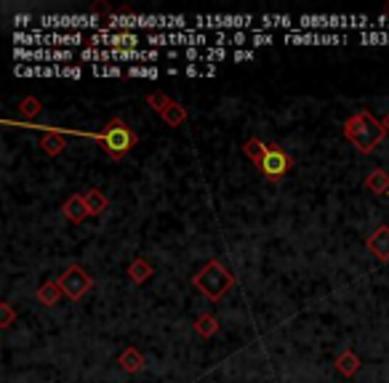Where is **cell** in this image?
Returning <instances> with one entry per match:
<instances>
[{"label": "cell", "mask_w": 389, "mask_h": 383, "mask_svg": "<svg viewBox=\"0 0 389 383\" xmlns=\"http://www.w3.org/2000/svg\"><path fill=\"white\" fill-rule=\"evenodd\" d=\"M384 136H387L384 122L376 120L368 110L355 112V115H349L347 120H344V139L358 152H363V154H370L384 142Z\"/></svg>", "instance_id": "1"}, {"label": "cell", "mask_w": 389, "mask_h": 383, "mask_svg": "<svg viewBox=\"0 0 389 383\" xmlns=\"http://www.w3.org/2000/svg\"><path fill=\"white\" fill-rule=\"evenodd\" d=\"M192 285L203 293L208 301H222L227 293L235 288V277L227 272L222 261H208L200 272L192 277Z\"/></svg>", "instance_id": "2"}, {"label": "cell", "mask_w": 389, "mask_h": 383, "mask_svg": "<svg viewBox=\"0 0 389 383\" xmlns=\"http://www.w3.org/2000/svg\"><path fill=\"white\" fill-rule=\"evenodd\" d=\"M256 165L264 179H269V182H280V179H286L288 171L294 168V157H291L283 147L266 144L264 154H261V160H259Z\"/></svg>", "instance_id": "3"}, {"label": "cell", "mask_w": 389, "mask_h": 383, "mask_svg": "<svg viewBox=\"0 0 389 383\" xmlns=\"http://www.w3.org/2000/svg\"><path fill=\"white\" fill-rule=\"evenodd\" d=\"M56 285L62 288L64 298H70V301H81L85 293L93 288V277L83 266H78V263H72V266H67L64 269V274L56 280Z\"/></svg>", "instance_id": "4"}, {"label": "cell", "mask_w": 389, "mask_h": 383, "mask_svg": "<svg viewBox=\"0 0 389 383\" xmlns=\"http://www.w3.org/2000/svg\"><path fill=\"white\" fill-rule=\"evenodd\" d=\"M16 43H24V46H78V43H83L85 38L83 35H67V32H53V35H43V38H38V35H16L14 38Z\"/></svg>", "instance_id": "5"}, {"label": "cell", "mask_w": 389, "mask_h": 383, "mask_svg": "<svg viewBox=\"0 0 389 383\" xmlns=\"http://www.w3.org/2000/svg\"><path fill=\"white\" fill-rule=\"evenodd\" d=\"M62 213H64V219L70 224H83L91 213H88V205H85V197L83 194H70L67 200H64V205H62Z\"/></svg>", "instance_id": "6"}, {"label": "cell", "mask_w": 389, "mask_h": 383, "mask_svg": "<svg viewBox=\"0 0 389 383\" xmlns=\"http://www.w3.org/2000/svg\"><path fill=\"white\" fill-rule=\"evenodd\" d=\"M75 53L72 51H59V48H51V51H21L16 48L14 51V59H30V61H70Z\"/></svg>", "instance_id": "7"}, {"label": "cell", "mask_w": 389, "mask_h": 383, "mask_svg": "<svg viewBox=\"0 0 389 383\" xmlns=\"http://www.w3.org/2000/svg\"><path fill=\"white\" fill-rule=\"evenodd\" d=\"M368 251L379 258L381 263H389V226L381 224L373 229V234L368 237Z\"/></svg>", "instance_id": "8"}, {"label": "cell", "mask_w": 389, "mask_h": 383, "mask_svg": "<svg viewBox=\"0 0 389 383\" xmlns=\"http://www.w3.org/2000/svg\"><path fill=\"white\" fill-rule=\"evenodd\" d=\"M43 27L48 30H64V27H96V21L88 19V16H46Z\"/></svg>", "instance_id": "9"}, {"label": "cell", "mask_w": 389, "mask_h": 383, "mask_svg": "<svg viewBox=\"0 0 389 383\" xmlns=\"http://www.w3.org/2000/svg\"><path fill=\"white\" fill-rule=\"evenodd\" d=\"M152 274H155L152 263L147 261V258H142V256H136V258L128 263V277H131L133 285H144Z\"/></svg>", "instance_id": "10"}, {"label": "cell", "mask_w": 389, "mask_h": 383, "mask_svg": "<svg viewBox=\"0 0 389 383\" xmlns=\"http://www.w3.org/2000/svg\"><path fill=\"white\" fill-rule=\"evenodd\" d=\"M83 197H85V205H88V213H91L93 219H96V216H104V213H107V208H110V200H107V194H104L102 189H96V187H93V189L85 192Z\"/></svg>", "instance_id": "11"}, {"label": "cell", "mask_w": 389, "mask_h": 383, "mask_svg": "<svg viewBox=\"0 0 389 383\" xmlns=\"http://www.w3.org/2000/svg\"><path fill=\"white\" fill-rule=\"evenodd\" d=\"M118 364L123 367L125 373H142V370H144V354L139 352V349L128 346V349L118 357Z\"/></svg>", "instance_id": "12"}, {"label": "cell", "mask_w": 389, "mask_h": 383, "mask_svg": "<svg viewBox=\"0 0 389 383\" xmlns=\"http://www.w3.org/2000/svg\"><path fill=\"white\" fill-rule=\"evenodd\" d=\"M62 295H64L62 288H59L56 283H43L41 288L35 290V298H38V303H41V306H46V309H51V306H56Z\"/></svg>", "instance_id": "13"}, {"label": "cell", "mask_w": 389, "mask_h": 383, "mask_svg": "<svg viewBox=\"0 0 389 383\" xmlns=\"http://www.w3.org/2000/svg\"><path fill=\"white\" fill-rule=\"evenodd\" d=\"M365 189L373 194H389V173L384 168H373L365 176Z\"/></svg>", "instance_id": "14"}, {"label": "cell", "mask_w": 389, "mask_h": 383, "mask_svg": "<svg viewBox=\"0 0 389 383\" xmlns=\"http://www.w3.org/2000/svg\"><path fill=\"white\" fill-rule=\"evenodd\" d=\"M360 364L363 362H360V357L352 352V349H347V352H341L336 357V370L344 375V378H352V375L360 370Z\"/></svg>", "instance_id": "15"}, {"label": "cell", "mask_w": 389, "mask_h": 383, "mask_svg": "<svg viewBox=\"0 0 389 383\" xmlns=\"http://www.w3.org/2000/svg\"><path fill=\"white\" fill-rule=\"evenodd\" d=\"M41 149L46 157H56V154H62L64 149H67V142H64L62 133H43V142H41Z\"/></svg>", "instance_id": "16"}, {"label": "cell", "mask_w": 389, "mask_h": 383, "mask_svg": "<svg viewBox=\"0 0 389 383\" xmlns=\"http://www.w3.org/2000/svg\"><path fill=\"white\" fill-rule=\"evenodd\" d=\"M194 333L200 335V338H214L219 333V317L211 312L200 314L197 320H194Z\"/></svg>", "instance_id": "17"}, {"label": "cell", "mask_w": 389, "mask_h": 383, "mask_svg": "<svg viewBox=\"0 0 389 383\" xmlns=\"http://www.w3.org/2000/svg\"><path fill=\"white\" fill-rule=\"evenodd\" d=\"M163 122L165 125H171V128H179V125H185L187 122V107H182L179 101H171L168 107L163 110Z\"/></svg>", "instance_id": "18"}, {"label": "cell", "mask_w": 389, "mask_h": 383, "mask_svg": "<svg viewBox=\"0 0 389 383\" xmlns=\"http://www.w3.org/2000/svg\"><path fill=\"white\" fill-rule=\"evenodd\" d=\"M264 149H266V144L261 142V139H248V142L243 144V152H246V157L251 162H259V160H261Z\"/></svg>", "instance_id": "19"}, {"label": "cell", "mask_w": 389, "mask_h": 383, "mask_svg": "<svg viewBox=\"0 0 389 383\" xmlns=\"http://www.w3.org/2000/svg\"><path fill=\"white\" fill-rule=\"evenodd\" d=\"M171 96H165L163 91H155V93H150V96H147V104H150V107H152L155 112H157V115H163V110L165 107H168V104H171Z\"/></svg>", "instance_id": "20"}, {"label": "cell", "mask_w": 389, "mask_h": 383, "mask_svg": "<svg viewBox=\"0 0 389 383\" xmlns=\"http://www.w3.org/2000/svg\"><path fill=\"white\" fill-rule=\"evenodd\" d=\"M21 117H27V120H32L38 112H41V101L35 99V96H27V99H21Z\"/></svg>", "instance_id": "21"}, {"label": "cell", "mask_w": 389, "mask_h": 383, "mask_svg": "<svg viewBox=\"0 0 389 383\" xmlns=\"http://www.w3.org/2000/svg\"><path fill=\"white\" fill-rule=\"evenodd\" d=\"M157 75H160V70H155V67H144V64L128 67V78H150V80H155Z\"/></svg>", "instance_id": "22"}, {"label": "cell", "mask_w": 389, "mask_h": 383, "mask_svg": "<svg viewBox=\"0 0 389 383\" xmlns=\"http://www.w3.org/2000/svg\"><path fill=\"white\" fill-rule=\"evenodd\" d=\"M91 72L96 75V78H123V70L115 67V64H110V67H104V64H93Z\"/></svg>", "instance_id": "23"}, {"label": "cell", "mask_w": 389, "mask_h": 383, "mask_svg": "<svg viewBox=\"0 0 389 383\" xmlns=\"http://www.w3.org/2000/svg\"><path fill=\"white\" fill-rule=\"evenodd\" d=\"M0 312H3V322H0V327H11L14 320H16V314H14V309H11V303L9 301L0 303Z\"/></svg>", "instance_id": "24"}, {"label": "cell", "mask_w": 389, "mask_h": 383, "mask_svg": "<svg viewBox=\"0 0 389 383\" xmlns=\"http://www.w3.org/2000/svg\"><path fill=\"white\" fill-rule=\"evenodd\" d=\"M269 43H275V35H269V32H256L254 38H251V46H269Z\"/></svg>", "instance_id": "25"}, {"label": "cell", "mask_w": 389, "mask_h": 383, "mask_svg": "<svg viewBox=\"0 0 389 383\" xmlns=\"http://www.w3.org/2000/svg\"><path fill=\"white\" fill-rule=\"evenodd\" d=\"M81 59L83 61H102V48H83Z\"/></svg>", "instance_id": "26"}, {"label": "cell", "mask_w": 389, "mask_h": 383, "mask_svg": "<svg viewBox=\"0 0 389 383\" xmlns=\"http://www.w3.org/2000/svg\"><path fill=\"white\" fill-rule=\"evenodd\" d=\"M83 72H81V67H62V75L59 78H72V80H78Z\"/></svg>", "instance_id": "27"}, {"label": "cell", "mask_w": 389, "mask_h": 383, "mask_svg": "<svg viewBox=\"0 0 389 383\" xmlns=\"http://www.w3.org/2000/svg\"><path fill=\"white\" fill-rule=\"evenodd\" d=\"M251 59H256V53H254V51H246V48L235 51V61H251Z\"/></svg>", "instance_id": "28"}, {"label": "cell", "mask_w": 389, "mask_h": 383, "mask_svg": "<svg viewBox=\"0 0 389 383\" xmlns=\"http://www.w3.org/2000/svg\"><path fill=\"white\" fill-rule=\"evenodd\" d=\"M229 46H235V48H240V46H246V32H235V35L229 38Z\"/></svg>", "instance_id": "29"}, {"label": "cell", "mask_w": 389, "mask_h": 383, "mask_svg": "<svg viewBox=\"0 0 389 383\" xmlns=\"http://www.w3.org/2000/svg\"><path fill=\"white\" fill-rule=\"evenodd\" d=\"M185 59H190V61H197V59H203V51H197V48H187L185 53H182Z\"/></svg>", "instance_id": "30"}, {"label": "cell", "mask_w": 389, "mask_h": 383, "mask_svg": "<svg viewBox=\"0 0 389 383\" xmlns=\"http://www.w3.org/2000/svg\"><path fill=\"white\" fill-rule=\"evenodd\" d=\"M185 75H187V78H197V75H203V72L197 70L194 64H187V67H185Z\"/></svg>", "instance_id": "31"}, {"label": "cell", "mask_w": 389, "mask_h": 383, "mask_svg": "<svg viewBox=\"0 0 389 383\" xmlns=\"http://www.w3.org/2000/svg\"><path fill=\"white\" fill-rule=\"evenodd\" d=\"M214 75H216V67H214V64H205L203 78H214Z\"/></svg>", "instance_id": "32"}, {"label": "cell", "mask_w": 389, "mask_h": 383, "mask_svg": "<svg viewBox=\"0 0 389 383\" xmlns=\"http://www.w3.org/2000/svg\"><path fill=\"white\" fill-rule=\"evenodd\" d=\"M384 128H387V136H389V112H387V117H384Z\"/></svg>", "instance_id": "33"}]
</instances>
